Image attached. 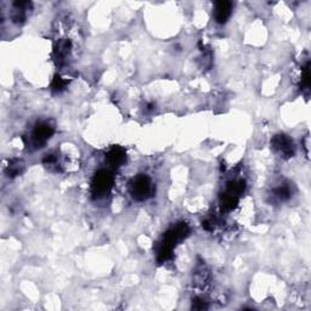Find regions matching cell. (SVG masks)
Here are the masks:
<instances>
[{"mask_svg": "<svg viewBox=\"0 0 311 311\" xmlns=\"http://www.w3.org/2000/svg\"><path fill=\"white\" fill-rule=\"evenodd\" d=\"M304 145H305V151H307V155H309V135L305 136V140H304Z\"/></svg>", "mask_w": 311, "mask_h": 311, "instance_id": "cell-16", "label": "cell"}, {"mask_svg": "<svg viewBox=\"0 0 311 311\" xmlns=\"http://www.w3.org/2000/svg\"><path fill=\"white\" fill-rule=\"evenodd\" d=\"M68 84V80L63 79L61 76L56 75L51 81V90L55 93H61L63 89L66 88V85Z\"/></svg>", "mask_w": 311, "mask_h": 311, "instance_id": "cell-13", "label": "cell"}, {"mask_svg": "<svg viewBox=\"0 0 311 311\" xmlns=\"http://www.w3.org/2000/svg\"><path fill=\"white\" fill-rule=\"evenodd\" d=\"M115 185V176L112 171L107 169H100L96 171L91 180V194L94 198H102L107 196Z\"/></svg>", "mask_w": 311, "mask_h": 311, "instance_id": "cell-3", "label": "cell"}, {"mask_svg": "<svg viewBox=\"0 0 311 311\" xmlns=\"http://www.w3.org/2000/svg\"><path fill=\"white\" fill-rule=\"evenodd\" d=\"M237 204H238V197L233 196V194H228V192H224L220 196V205L223 210L230 212V210L236 208Z\"/></svg>", "mask_w": 311, "mask_h": 311, "instance_id": "cell-10", "label": "cell"}, {"mask_svg": "<svg viewBox=\"0 0 311 311\" xmlns=\"http://www.w3.org/2000/svg\"><path fill=\"white\" fill-rule=\"evenodd\" d=\"M271 147L276 154L284 159L293 157L294 152H296L293 140L284 134H278V135L273 136L272 140H271Z\"/></svg>", "mask_w": 311, "mask_h": 311, "instance_id": "cell-5", "label": "cell"}, {"mask_svg": "<svg viewBox=\"0 0 311 311\" xmlns=\"http://www.w3.org/2000/svg\"><path fill=\"white\" fill-rule=\"evenodd\" d=\"M28 9H31V2L27 1H16L12 4V12L11 18L15 23L21 25L25 22L26 17H27Z\"/></svg>", "mask_w": 311, "mask_h": 311, "instance_id": "cell-8", "label": "cell"}, {"mask_svg": "<svg viewBox=\"0 0 311 311\" xmlns=\"http://www.w3.org/2000/svg\"><path fill=\"white\" fill-rule=\"evenodd\" d=\"M309 61L305 63V66L302 67V76H300V86L303 90H309L310 86V70Z\"/></svg>", "mask_w": 311, "mask_h": 311, "instance_id": "cell-12", "label": "cell"}, {"mask_svg": "<svg viewBox=\"0 0 311 311\" xmlns=\"http://www.w3.org/2000/svg\"><path fill=\"white\" fill-rule=\"evenodd\" d=\"M231 14H233V2L226 1V0L215 2L214 18L218 23L224 25L228 22L229 18L231 17Z\"/></svg>", "mask_w": 311, "mask_h": 311, "instance_id": "cell-7", "label": "cell"}, {"mask_svg": "<svg viewBox=\"0 0 311 311\" xmlns=\"http://www.w3.org/2000/svg\"><path fill=\"white\" fill-rule=\"evenodd\" d=\"M21 171H22V164H21L18 160H14V162H11V164H9V168H7L9 176L20 175Z\"/></svg>", "mask_w": 311, "mask_h": 311, "instance_id": "cell-14", "label": "cell"}, {"mask_svg": "<svg viewBox=\"0 0 311 311\" xmlns=\"http://www.w3.org/2000/svg\"><path fill=\"white\" fill-rule=\"evenodd\" d=\"M126 158H128V156H126L125 150L119 146H115L107 152L106 163L111 168H119L124 165Z\"/></svg>", "mask_w": 311, "mask_h": 311, "instance_id": "cell-6", "label": "cell"}, {"mask_svg": "<svg viewBox=\"0 0 311 311\" xmlns=\"http://www.w3.org/2000/svg\"><path fill=\"white\" fill-rule=\"evenodd\" d=\"M194 309L197 310H203V309H207V304H205V300L201 299V298H196L194 300Z\"/></svg>", "mask_w": 311, "mask_h": 311, "instance_id": "cell-15", "label": "cell"}, {"mask_svg": "<svg viewBox=\"0 0 311 311\" xmlns=\"http://www.w3.org/2000/svg\"><path fill=\"white\" fill-rule=\"evenodd\" d=\"M129 192H130L131 197L138 202H144L149 199L154 192V185H152L150 176L146 174H139V175L134 176L129 184Z\"/></svg>", "mask_w": 311, "mask_h": 311, "instance_id": "cell-2", "label": "cell"}, {"mask_svg": "<svg viewBox=\"0 0 311 311\" xmlns=\"http://www.w3.org/2000/svg\"><path fill=\"white\" fill-rule=\"evenodd\" d=\"M55 133V126L50 122H40L36 125V128L33 129L31 135V144L33 145L36 149L39 147H43L44 145L49 141V139L54 135Z\"/></svg>", "mask_w": 311, "mask_h": 311, "instance_id": "cell-4", "label": "cell"}, {"mask_svg": "<svg viewBox=\"0 0 311 311\" xmlns=\"http://www.w3.org/2000/svg\"><path fill=\"white\" fill-rule=\"evenodd\" d=\"M71 49H72V43L68 39H62V40L57 41L56 46H55V55L56 59L60 62H62L66 57L70 55Z\"/></svg>", "mask_w": 311, "mask_h": 311, "instance_id": "cell-9", "label": "cell"}, {"mask_svg": "<svg viewBox=\"0 0 311 311\" xmlns=\"http://www.w3.org/2000/svg\"><path fill=\"white\" fill-rule=\"evenodd\" d=\"M273 198L277 199L278 202H283L287 201L292 197V189L288 184H283V185L278 186L277 189L273 190V194H272Z\"/></svg>", "mask_w": 311, "mask_h": 311, "instance_id": "cell-11", "label": "cell"}, {"mask_svg": "<svg viewBox=\"0 0 311 311\" xmlns=\"http://www.w3.org/2000/svg\"><path fill=\"white\" fill-rule=\"evenodd\" d=\"M190 229L185 223H179L170 228L167 233L163 236L162 241L159 242L157 250V259L158 262L162 263L168 262L171 257H173V250L176 243L183 241L184 238L189 234Z\"/></svg>", "mask_w": 311, "mask_h": 311, "instance_id": "cell-1", "label": "cell"}]
</instances>
